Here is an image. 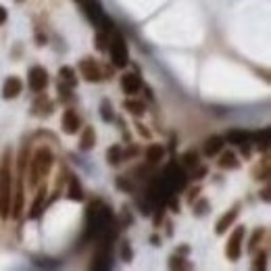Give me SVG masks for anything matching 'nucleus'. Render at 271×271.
Masks as SVG:
<instances>
[{"label":"nucleus","mask_w":271,"mask_h":271,"mask_svg":"<svg viewBox=\"0 0 271 271\" xmlns=\"http://www.w3.org/2000/svg\"><path fill=\"white\" fill-rule=\"evenodd\" d=\"M146 161L150 163V165H154V163H159L163 156H165V148L161 146V144H150L148 148H146Z\"/></svg>","instance_id":"obj_16"},{"label":"nucleus","mask_w":271,"mask_h":271,"mask_svg":"<svg viewBox=\"0 0 271 271\" xmlns=\"http://www.w3.org/2000/svg\"><path fill=\"white\" fill-rule=\"evenodd\" d=\"M94 144H96V131H94V127H84L82 138H79V148L82 150H90V148H94Z\"/></svg>","instance_id":"obj_15"},{"label":"nucleus","mask_w":271,"mask_h":271,"mask_svg":"<svg viewBox=\"0 0 271 271\" xmlns=\"http://www.w3.org/2000/svg\"><path fill=\"white\" fill-rule=\"evenodd\" d=\"M79 125H82L79 115H77L73 109H67V111L63 113V129H65V133H71V136L77 133Z\"/></svg>","instance_id":"obj_8"},{"label":"nucleus","mask_w":271,"mask_h":271,"mask_svg":"<svg viewBox=\"0 0 271 271\" xmlns=\"http://www.w3.org/2000/svg\"><path fill=\"white\" fill-rule=\"evenodd\" d=\"M136 127H138V131H140L142 136H146V138H148V136H150V131H148V129H144V125H140V123H138V125H136Z\"/></svg>","instance_id":"obj_36"},{"label":"nucleus","mask_w":271,"mask_h":271,"mask_svg":"<svg viewBox=\"0 0 271 271\" xmlns=\"http://www.w3.org/2000/svg\"><path fill=\"white\" fill-rule=\"evenodd\" d=\"M225 146V140L221 138V136H211V138L205 140V146H202V152H205L207 156H215L223 150Z\"/></svg>","instance_id":"obj_10"},{"label":"nucleus","mask_w":271,"mask_h":271,"mask_svg":"<svg viewBox=\"0 0 271 271\" xmlns=\"http://www.w3.org/2000/svg\"><path fill=\"white\" fill-rule=\"evenodd\" d=\"M263 238V228L261 230H257L255 234H253V238H251V244H248V251H255V248L259 246V240Z\"/></svg>","instance_id":"obj_28"},{"label":"nucleus","mask_w":271,"mask_h":271,"mask_svg":"<svg viewBox=\"0 0 271 271\" xmlns=\"http://www.w3.org/2000/svg\"><path fill=\"white\" fill-rule=\"evenodd\" d=\"M200 192V188H194V190H190V196H188V202H194V198H196V194Z\"/></svg>","instance_id":"obj_34"},{"label":"nucleus","mask_w":271,"mask_h":271,"mask_svg":"<svg viewBox=\"0 0 271 271\" xmlns=\"http://www.w3.org/2000/svg\"><path fill=\"white\" fill-rule=\"evenodd\" d=\"M44 198H46V188H40L38 190V196L34 200V205H32V213H30V219H38L42 215V209H44Z\"/></svg>","instance_id":"obj_17"},{"label":"nucleus","mask_w":271,"mask_h":271,"mask_svg":"<svg viewBox=\"0 0 271 271\" xmlns=\"http://www.w3.org/2000/svg\"><path fill=\"white\" fill-rule=\"evenodd\" d=\"M67 194H69L71 200H84V188L77 182V177H71L69 179V188H67Z\"/></svg>","instance_id":"obj_20"},{"label":"nucleus","mask_w":271,"mask_h":271,"mask_svg":"<svg viewBox=\"0 0 271 271\" xmlns=\"http://www.w3.org/2000/svg\"><path fill=\"white\" fill-rule=\"evenodd\" d=\"M205 175H207V167H200V165H196V167H194V173H192V177H194V179H202Z\"/></svg>","instance_id":"obj_32"},{"label":"nucleus","mask_w":271,"mask_h":271,"mask_svg":"<svg viewBox=\"0 0 271 271\" xmlns=\"http://www.w3.org/2000/svg\"><path fill=\"white\" fill-rule=\"evenodd\" d=\"M123 259H131V251H129V246H123Z\"/></svg>","instance_id":"obj_35"},{"label":"nucleus","mask_w":271,"mask_h":271,"mask_svg":"<svg viewBox=\"0 0 271 271\" xmlns=\"http://www.w3.org/2000/svg\"><path fill=\"white\" fill-rule=\"evenodd\" d=\"M7 17H9L7 9H5V7H0V25H5V23H7Z\"/></svg>","instance_id":"obj_33"},{"label":"nucleus","mask_w":271,"mask_h":271,"mask_svg":"<svg viewBox=\"0 0 271 271\" xmlns=\"http://www.w3.org/2000/svg\"><path fill=\"white\" fill-rule=\"evenodd\" d=\"M52 167V152L48 146H40L34 154V159H32V165H30V184L32 186H38V179L44 177V175H48Z\"/></svg>","instance_id":"obj_2"},{"label":"nucleus","mask_w":271,"mask_h":271,"mask_svg":"<svg viewBox=\"0 0 271 271\" xmlns=\"http://www.w3.org/2000/svg\"><path fill=\"white\" fill-rule=\"evenodd\" d=\"M21 90H23V84H21V79L15 77V75H11V77L5 82V86H3V98H5V100L17 98V96L21 94Z\"/></svg>","instance_id":"obj_9"},{"label":"nucleus","mask_w":271,"mask_h":271,"mask_svg":"<svg viewBox=\"0 0 271 271\" xmlns=\"http://www.w3.org/2000/svg\"><path fill=\"white\" fill-rule=\"evenodd\" d=\"M23 211V186H17V190L13 192V200H11V217L17 219Z\"/></svg>","instance_id":"obj_13"},{"label":"nucleus","mask_w":271,"mask_h":271,"mask_svg":"<svg viewBox=\"0 0 271 271\" xmlns=\"http://www.w3.org/2000/svg\"><path fill=\"white\" fill-rule=\"evenodd\" d=\"M163 217H165V207L154 209V215H152V223H154V228H159V225L163 223Z\"/></svg>","instance_id":"obj_27"},{"label":"nucleus","mask_w":271,"mask_h":271,"mask_svg":"<svg viewBox=\"0 0 271 271\" xmlns=\"http://www.w3.org/2000/svg\"><path fill=\"white\" fill-rule=\"evenodd\" d=\"M11 200H13V173H11V152L7 150L0 165V215L3 219L11 217Z\"/></svg>","instance_id":"obj_1"},{"label":"nucleus","mask_w":271,"mask_h":271,"mask_svg":"<svg viewBox=\"0 0 271 271\" xmlns=\"http://www.w3.org/2000/svg\"><path fill=\"white\" fill-rule=\"evenodd\" d=\"M169 267H173V269H175V267H177V269H190L192 265H190V263H184L182 257H171V259H169Z\"/></svg>","instance_id":"obj_26"},{"label":"nucleus","mask_w":271,"mask_h":271,"mask_svg":"<svg viewBox=\"0 0 271 271\" xmlns=\"http://www.w3.org/2000/svg\"><path fill=\"white\" fill-rule=\"evenodd\" d=\"M109 50H111V61L117 69H125L129 63V52H127V44L123 40V36L115 34L113 40H109Z\"/></svg>","instance_id":"obj_3"},{"label":"nucleus","mask_w":271,"mask_h":271,"mask_svg":"<svg viewBox=\"0 0 271 271\" xmlns=\"http://www.w3.org/2000/svg\"><path fill=\"white\" fill-rule=\"evenodd\" d=\"M79 73H82V77H84L86 82H90V84H94V82H100V79H102L100 67H98L92 59H84V61L79 63Z\"/></svg>","instance_id":"obj_6"},{"label":"nucleus","mask_w":271,"mask_h":271,"mask_svg":"<svg viewBox=\"0 0 271 271\" xmlns=\"http://www.w3.org/2000/svg\"><path fill=\"white\" fill-rule=\"evenodd\" d=\"M182 161H184V167H188V169H194V167L200 163V154H198L196 150H188V152H184Z\"/></svg>","instance_id":"obj_23"},{"label":"nucleus","mask_w":271,"mask_h":271,"mask_svg":"<svg viewBox=\"0 0 271 271\" xmlns=\"http://www.w3.org/2000/svg\"><path fill=\"white\" fill-rule=\"evenodd\" d=\"M121 161H123V150H121V146H111L106 150V163L113 165V167H117Z\"/></svg>","instance_id":"obj_21"},{"label":"nucleus","mask_w":271,"mask_h":271,"mask_svg":"<svg viewBox=\"0 0 271 271\" xmlns=\"http://www.w3.org/2000/svg\"><path fill=\"white\" fill-rule=\"evenodd\" d=\"M251 131H244V129H230L228 133H225V142H230V144H238V146H242V144H248V140H251Z\"/></svg>","instance_id":"obj_11"},{"label":"nucleus","mask_w":271,"mask_h":271,"mask_svg":"<svg viewBox=\"0 0 271 271\" xmlns=\"http://www.w3.org/2000/svg\"><path fill=\"white\" fill-rule=\"evenodd\" d=\"M261 196H263V200H265V202H269V188H265Z\"/></svg>","instance_id":"obj_37"},{"label":"nucleus","mask_w":271,"mask_h":271,"mask_svg":"<svg viewBox=\"0 0 271 271\" xmlns=\"http://www.w3.org/2000/svg\"><path fill=\"white\" fill-rule=\"evenodd\" d=\"M115 186H117L119 190H123V192H131V190H133V184L129 182L125 175H119V177L115 179Z\"/></svg>","instance_id":"obj_25"},{"label":"nucleus","mask_w":271,"mask_h":271,"mask_svg":"<svg viewBox=\"0 0 271 271\" xmlns=\"http://www.w3.org/2000/svg\"><path fill=\"white\" fill-rule=\"evenodd\" d=\"M265 261H267V253L263 251L261 255H257V259H255V263H253V267H255V269H265V265H267Z\"/></svg>","instance_id":"obj_29"},{"label":"nucleus","mask_w":271,"mask_h":271,"mask_svg":"<svg viewBox=\"0 0 271 271\" xmlns=\"http://www.w3.org/2000/svg\"><path fill=\"white\" fill-rule=\"evenodd\" d=\"M207 207H209V202H207V200H200L198 205L194 207V213H196V215H205V213H207Z\"/></svg>","instance_id":"obj_31"},{"label":"nucleus","mask_w":271,"mask_h":271,"mask_svg":"<svg viewBox=\"0 0 271 271\" xmlns=\"http://www.w3.org/2000/svg\"><path fill=\"white\" fill-rule=\"evenodd\" d=\"M100 117H102V121H113V117H115V113H113V104L109 102V100H102L100 102Z\"/></svg>","instance_id":"obj_24"},{"label":"nucleus","mask_w":271,"mask_h":271,"mask_svg":"<svg viewBox=\"0 0 271 271\" xmlns=\"http://www.w3.org/2000/svg\"><path fill=\"white\" fill-rule=\"evenodd\" d=\"M244 234H246V230L242 228V225L232 232V236H230V240H228V246H225V255H228L230 261H238V259H240V255H242Z\"/></svg>","instance_id":"obj_4"},{"label":"nucleus","mask_w":271,"mask_h":271,"mask_svg":"<svg viewBox=\"0 0 271 271\" xmlns=\"http://www.w3.org/2000/svg\"><path fill=\"white\" fill-rule=\"evenodd\" d=\"M59 77H61V82H65V84H69L71 88L77 84V77H75V69L73 67H61L59 69Z\"/></svg>","instance_id":"obj_22"},{"label":"nucleus","mask_w":271,"mask_h":271,"mask_svg":"<svg viewBox=\"0 0 271 271\" xmlns=\"http://www.w3.org/2000/svg\"><path fill=\"white\" fill-rule=\"evenodd\" d=\"M82 3H84V0H82Z\"/></svg>","instance_id":"obj_38"},{"label":"nucleus","mask_w":271,"mask_h":271,"mask_svg":"<svg viewBox=\"0 0 271 271\" xmlns=\"http://www.w3.org/2000/svg\"><path fill=\"white\" fill-rule=\"evenodd\" d=\"M236 217H238V207H234V209H230L228 213H225L219 221H217V225H215V232L221 236V234H225V232H228V228H230V225L236 221Z\"/></svg>","instance_id":"obj_12"},{"label":"nucleus","mask_w":271,"mask_h":271,"mask_svg":"<svg viewBox=\"0 0 271 271\" xmlns=\"http://www.w3.org/2000/svg\"><path fill=\"white\" fill-rule=\"evenodd\" d=\"M84 9H86L88 17L92 19L96 25L100 23V19L104 17V13H102V9H100V5L96 3V0H84Z\"/></svg>","instance_id":"obj_14"},{"label":"nucleus","mask_w":271,"mask_h":271,"mask_svg":"<svg viewBox=\"0 0 271 271\" xmlns=\"http://www.w3.org/2000/svg\"><path fill=\"white\" fill-rule=\"evenodd\" d=\"M123 109L129 111L131 115H136V117H140V115H144V113H146V104L142 100H133V98L123 100Z\"/></svg>","instance_id":"obj_18"},{"label":"nucleus","mask_w":271,"mask_h":271,"mask_svg":"<svg viewBox=\"0 0 271 271\" xmlns=\"http://www.w3.org/2000/svg\"><path fill=\"white\" fill-rule=\"evenodd\" d=\"M219 167L221 169H238L240 167V161L236 159L234 152H223L219 156Z\"/></svg>","instance_id":"obj_19"},{"label":"nucleus","mask_w":271,"mask_h":271,"mask_svg":"<svg viewBox=\"0 0 271 271\" xmlns=\"http://www.w3.org/2000/svg\"><path fill=\"white\" fill-rule=\"evenodd\" d=\"M96 48L98 50H104L106 48V36L102 32H98V36H96Z\"/></svg>","instance_id":"obj_30"},{"label":"nucleus","mask_w":271,"mask_h":271,"mask_svg":"<svg viewBox=\"0 0 271 271\" xmlns=\"http://www.w3.org/2000/svg\"><path fill=\"white\" fill-rule=\"evenodd\" d=\"M121 90L125 94H138L142 90V79L138 73H123L121 75Z\"/></svg>","instance_id":"obj_7"},{"label":"nucleus","mask_w":271,"mask_h":271,"mask_svg":"<svg viewBox=\"0 0 271 271\" xmlns=\"http://www.w3.org/2000/svg\"><path fill=\"white\" fill-rule=\"evenodd\" d=\"M28 84L34 92H42L44 88L48 86V73L44 67H32L30 69V75H28Z\"/></svg>","instance_id":"obj_5"}]
</instances>
